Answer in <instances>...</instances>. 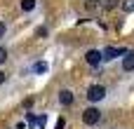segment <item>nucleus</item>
<instances>
[{
	"label": "nucleus",
	"instance_id": "obj_1",
	"mask_svg": "<svg viewBox=\"0 0 134 129\" xmlns=\"http://www.w3.org/2000/svg\"><path fill=\"white\" fill-rule=\"evenodd\" d=\"M104 94H106V89H104L101 85H92V87L87 89V99H90V101H94V103H97V101H101V99H104Z\"/></svg>",
	"mask_w": 134,
	"mask_h": 129
},
{
	"label": "nucleus",
	"instance_id": "obj_2",
	"mask_svg": "<svg viewBox=\"0 0 134 129\" xmlns=\"http://www.w3.org/2000/svg\"><path fill=\"white\" fill-rule=\"evenodd\" d=\"M99 118H101V113H99L97 108H87V110L82 113V120H85V125H97V122H99Z\"/></svg>",
	"mask_w": 134,
	"mask_h": 129
},
{
	"label": "nucleus",
	"instance_id": "obj_3",
	"mask_svg": "<svg viewBox=\"0 0 134 129\" xmlns=\"http://www.w3.org/2000/svg\"><path fill=\"white\" fill-rule=\"evenodd\" d=\"M101 59H104V54H101L99 49H90V52L85 54V61H87L90 66H99V63H101Z\"/></svg>",
	"mask_w": 134,
	"mask_h": 129
},
{
	"label": "nucleus",
	"instance_id": "obj_4",
	"mask_svg": "<svg viewBox=\"0 0 134 129\" xmlns=\"http://www.w3.org/2000/svg\"><path fill=\"white\" fill-rule=\"evenodd\" d=\"M101 54H104L106 61H111V59H115V56H122V49H118V47H106Z\"/></svg>",
	"mask_w": 134,
	"mask_h": 129
},
{
	"label": "nucleus",
	"instance_id": "obj_5",
	"mask_svg": "<svg viewBox=\"0 0 134 129\" xmlns=\"http://www.w3.org/2000/svg\"><path fill=\"white\" fill-rule=\"evenodd\" d=\"M122 68H125V71H134V52H130V54L122 59Z\"/></svg>",
	"mask_w": 134,
	"mask_h": 129
},
{
	"label": "nucleus",
	"instance_id": "obj_6",
	"mask_svg": "<svg viewBox=\"0 0 134 129\" xmlns=\"http://www.w3.org/2000/svg\"><path fill=\"white\" fill-rule=\"evenodd\" d=\"M59 101H61L64 106H71V103H73V94H71L68 89H64V92L59 94Z\"/></svg>",
	"mask_w": 134,
	"mask_h": 129
},
{
	"label": "nucleus",
	"instance_id": "obj_7",
	"mask_svg": "<svg viewBox=\"0 0 134 129\" xmlns=\"http://www.w3.org/2000/svg\"><path fill=\"white\" fill-rule=\"evenodd\" d=\"M33 7H35V0H21V9L24 12H31Z\"/></svg>",
	"mask_w": 134,
	"mask_h": 129
},
{
	"label": "nucleus",
	"instance_id": "obj_8",
	"mask_svg": "<svg viewBox=\"0 0 134 129\" xmlns=\"http://www.w3.org/2000/svg\"><path fill=\"white\" fill-rule=\"evenodd\" d=\"M33 71H35V73H45V71H47V63H45V61H40V63H35V66H33Z\"/></svg>",
	"mask_w": 134,
	"mask_h": 129
},
{
	"label": "nucleus",
	"instance_id": "obj_9",
	"mask_svg": "<svg viewBox=\"0 0 134 129\" xmlns=\"http://www.w3.org/2000/svg\"><path fill=\"white\" fill-rule=\"evenodd\" d=\"M122 9L125 12H134V0H125L122 2Z\"/></svg>",
	"mask_w": 134,
	"mask_h": 129
},
{
	"label": "nucleus",
	"instance_id": "obj_10",
	"mask_svg": "<svg viewBox=\"0 0 134 129\" xmlns=\"http://www.w3.org/2000/svg\"><path fill=\"white\" fill-rule=\"evenodd\" d=\"M87 9H99V0H87Z\"/></svg>",
	"mask_w": 134,
	"mask_h": 129
},
{
	"label": "nucleus",
	"instance_id": "obj_11",
	"mask_svg": "<svg viewBox=\"0 0 134 129\" xmlns=\"http://www.w3.org/2000/svg\"><path fill=\"white\" fill-rule=\"evenodd\" d=\"M35 35H38V38H42V35H47V26H40V28L35 31Z\"/></svg>",
	"mask_w": 134,
	"mask_h": 129
},
{
	"label": "nucleus",
	"instance_id": "obj_12",
	"mask_svg": "<svg viewBox=\"0 0 134 129\" xmlns=\"http://www.w3.org/2000/svg\"><path fill=\"white\" fill-rule=\"evenodd\" d=\"M5 59H7V49H5V47H0V63H2Z\"/></svg>",
	"mask_w": 134,
	"mask_h": 129
},
{
	"label": "nucleus",
	"instance_id": "obj_13",
	"mask_svg": "<svg viewBox=\"0 0 134 129\" xmlns=\"http://www.w3.org/2000/svg\"><path fill=\"white\" fill-rule=\"evenodd\" d=\"M115 2H118V0H108V2H106V7H113Z\"/></svg>",
	"mask_w": 134,
	"mask_h": 129
},
{
	"label": "nucleus",
	"instance_id": "obj_14",
	"mask_svg": "<svg viewBox=\"0 0 134 129\" xmlns=\"http://www.w3.org/2000/svg\"><path fill=\"white\" fill-rule=\"evenodd\" d=\"M57 129H64V120H59V122H57Z\"/></svg>",
	"mask_w": 134,
	"mask_h": 129
},
{
	"label": "nucleus",
	"instance_id": "obj_15",
	"mask_svg": "<svg viewBox=\"0 0 134 129\" xmlns=\"http://www.w3.org/2000/svg\"><path fill=\"white\" fill-rule=\"evenodd\" d=\"M2 82H5V73L0 71V85H2Z\"/></svg>",
	"mask_w": 134,
	"mask_h": 129
},
{
	"label": "nucleus",
	"instance_id": "obj_16",
	"mask_svg": "<svg viewBox=\"0 0 134 129\" xmlns=\"http://www.w3.org/2000/svg\"><path fill=\"white\" fill-rule=\"evenodd\" d=\"M2 33H5V26H2V24H0V35H2Z\"/></svg>",
	"mask_w": 134,
	"mask_h": 129
}]
</instances>
